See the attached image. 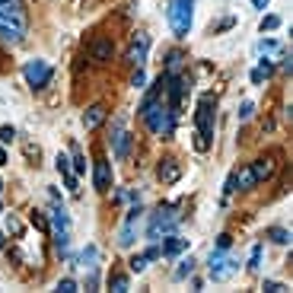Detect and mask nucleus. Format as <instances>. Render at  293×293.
<instances>
[{
  "mask_svg": "<svg viewBox=\"0 0 293 293\" xmlns=\"http://www.w3.org/2000/svg\"><path fill=\"white\" fill-rule=\"evenodd\" d=\"M26 29H29V16L19 0H0V39L7 45H19L26 39Z\"/></svg>",
  "mask_w": 293,
  "mask_h": 293,
  "instance_id": "1",
  "label": "nucleus"
},
{
  "mask_svg": "<svg viewBox=\"0 0 293 293\" xmlns=\"http://www.w3.org/2000/svg\"><path fill=\"white\" fill-rule=\"evenodd\" d=\"M194 124H198V140H194V147L204 150L214 144V127H217V102L214 96H201V102H198V112H194Z\"/></svg>",
  "mask_w": 293,
  "mask_h": 293,
  "instance_id": "2",
  "label": "nucleus"
},
{
  "mask_svg": "<svg viewBox=\"0 0 293 293\" xmlns=\"http://www.w3.org/2000/svg\"><path fill=\"white\" fill-rule=\"evenodd\" d=\"M140 118L147 121V127L156 137H172V131H175V112L169 105H162L159 99H153L150 105H140Z\"/></svg>",
  "mask_w": 293,
  "mask_h": 293,
  "instance_id": "3",
  "label": "nucleus"
},
{
  "mask_svg": "<svg viewBox=\"0 0 293 293\" xmlns=\"http://www.w3.org/2000/svg\"><path fill=\"white\" fill-rule=\"evenodd\" d=\"M182 214L175 207H159L153 217H150V226H147V239L150 242H159L162 236H169V233H175V226H179Z\"/></svg>",
  "mask_w": 293,
  "mask_h": 293,
  "instance_id": "4",
  "label": "nucleus"
},
{
  "mask_svg": "<svg viewBox=\"0 0 293 293\" xmlns=\"http://www.w3.org/2000/svg\"><path fill=\"white\" fill-rule=\"evenodd\" d=\"M191 16H194V0H172L169 4V26L175 32V39H188Z\"/></svg>",
  "mask_w": 293,
  "mask_h": 293,
  "instance_id": "5",
  "label": "nucleus"
},
{
  "mask_svg": "<svg viewBox=\"0 0 293 293\" xmlns=\"http://www.w3.org/2000/svg\"><path fill=\"white\" fill-rule=\"evenodd\" d=\"M207 271H210V280H230L233 274L239 271V262L226 258V255L217 249L214 255H210V262H207Z\"/></svg>",
  "mask_w": 293,
  "mask_h": 293,
  "instance_id": "6",
  "label": "nucleus"
},
{
  "mask_svg": "<svg viewBox=\"0 0 293 293\" xmlns=\"http://www.w3.org/2000/svg\"><path fill=\"white\" fill-rule=\"evenodd\" d=\"M22 77H26V83H29L32 89H42V86L51 83V64L35 57V61H29L26 67H22Z\"/></svg>",
  "mask_w": 293,
  "mask_h": 293,
  "instance_id": "7",
  "label": "nucleus"
},
{
  "mask_svg": "<svg viewBox=\"0 0 293 293\" xmlns=\"http://www.w3.org/2000/svg\"><path fill=\"white\" fill-rule=\"evenodd\" d=\"M147 51H150V35H147V32H137L134 42H131V48H127V57H124V61L131 64V67H144Z\"/></svg>",
  "mask_w": 293,
  "mask_h": 293,
  "instance_id": "8",
  "label": "nucleus"
},
{
  "mask_svg": "<svg viewBox=\"0 0 293 293\" xmlns=\"http://www.w3.org/2000/svg\"><path fill=\"white\" fill-rule=\"evenodd\" d=\"M112 54H115V42L109 39V35L92 39V45H89V61H92V64H109Z\"/></svg>",
  "mask_w": 293,
  "mask_h": 293,
  "instance_id": "9",
  "label": "nucleus"
},
{
  "mask_svg": "<svg viewBox=\"0 0 293 293\" xmlns=\"http://www.w3.org/2000/svg\"><path fill=\"white\" fill-rule=\"evenodd\" d=\"M156 179H159L162 185H175V182L182 179V162H179V159H172V156L159 159V166H156Z\"/></svg>",
  "mask_w": 293,
  "mask_h": 293,
  "instance_id": "10",
  "label": "nucleus"
},
{
  "mask_svg": "<svg viewBox=\"0 0 293 293\" xmlns=\"http://www.w3.org/2000/svg\"><path fill=\"white\" fill-rule=\"evenodd\" d=\"M274 169H277V156L274 153H268V156H258L252 162V175H255V182H268L274 175Z\"/></svg>",
  "mask_w": 293,
  "mask_h": 293,
  "instance_id": "11",
  "label": "nucleus"
},
{
  "mask_svg": "<svg viewBox=\"0 0 293 293\" xmlns=\"http://www.w3.org/2000/svg\"><path fill=\"white\" fill-rule=\"evenodd\" d=\"M112 140H115V159H124L127 153H131V140H134V137L121 127V121H118V131H115Z\"/></svg>",
  "mask_w": 293,
  "mask_h": 293,
  "instance_id": "12",
  "label": "nucleus"
},
{
  "mask_svg": "<svg viewBox=\"0 0 293 293\" xmlns=\"http://www.w3.org/2000/svg\"><path fill=\"white\" fill-rule=\"evenodd\" d=\"M92 182H96V188H99V191H109V185H112L109 159H96V172H92Z\"/></svg>",
  "mask_w": 293,
  "mask_h": 293,
  "instance_id": "13",
  "label": "nucleus"
},
{
  "mask_svg": "<svg viewBox=\"0 0 293 293\" xmlns=\"http://www.w3.org/2000/svg\"><path fill=\"white\" fill-rule=\"evenodd\" d=\"M102 121H105V109H102V105H89V109L83 112V127H86V131H96Z\"/></svg>",
  "mask_w": 293,
  "mask_h": 293,
  "instance_id": "14",
  "label": "nucleus"
},
{
  "mask_svg": "<svg viewBox=\"0 0 293 293\" xmlns=\"http://www.w3.org/2000/svg\"><path fill=\"white\" fill-rule=\"evenodd\" d=\"M185 249H188V239H179V236H172V233H169V239L162 242V255H166V258H175V255L185 252Z\"/></svg>",
  "mask_w": 293,
  "mask_h": 293,
  "instance_id": "15",
  "label": "nucleus"
},
{
  "mask_svg": "<svg viewBox=\"0 0 293 293\" xmlns=\"http://www.w3.org/2000/svg\"><path fill=\"white\" fill-rule=\"evenodd\" d=\"M134 239H137V220H127V223L121 226V233H118V245L121 249H131Z\"/></svg>",
  "mask_w": 293,
  "mask_h": 293,
  "instance_id": "16",
  "label": "nucleus"
},
{
  "mask_svg": "<svg viewBox=\"0 0 293 293\" xmlns=\"http://www.w3.org/2000/svg\"><path fill=\"white\" fill-rule=\"evenodd\" d=\"M80 262H83L86 271H96V268H99V249H96V245H86L83 255H80Z\"/></svg>",
  "mask_w": 293,
  "mask_h": 293,
  "instance_id": "17",
  "label": "nucleus"
},
{
  "mask_svg": "<svg viewBox=\"0 0 293 293\" xmlns=\"http://www.w3.org/2000/svg\"><path fill=\"white\" fill-rule=\"evenodd\" d=\"M51 226L54 230H70V217L64 207H51Z\"/></svg>",
  "mask_w": 293,
  "mask_h": 293,
  "instance_id": "18",
  "label": "nucleus"
},
{
  "mask_svg": "<svg viewBox=\"0 0 293 293\" xmlns=\"http://www.w3.org/2000/svg\"><path fill=\"white\" fill-rule=\"evenodd\" d=\"M236 185H239L242 191H249V188H255V185H258V182H255V175H252V166H245V169L236 175Z\"/></svg>",
  "mask_w": 293,
  "mask_h": 293,
  "instance_id": "19",
  "label": "nucleus"
},
{
  "mask_svg": "<svg viewBox=\"0 0 293 293\" xmlns=\"http://www.w3.org/2000/svg\"><path fill=\"white\" fill-rule=\"evenodd\" d=\"M258 51H262V54H284V45L274 42V39H262V42H258Z\"/></svg>",
  "mask_w": 293,
  "mask_h": 293,
  "instance_id": "20",
  "label": "nucleus"
},
{
  "mask_svg": "<svg viewBox=\"0 0 293 293\" xmlns=\"http://www.w3.org/2000/svg\"><path fill=\"white\" fill-rule=\"evenodd\" d=\"M182 61H185V57H182L179 51H172V54H169V61H166V77L182 74Z\"/></svg>",
  "mask_w": 293,
  "mask_h": 293,
  "instance_id": "21",
  "label": "nucleus"
},
{
  "mask_svg": "<svg viewBox=\"0 0 293 293\" xmlns=\"http://www.w3.org/2000/svg\"><path fill=\"white\" fill-rule=\"evenodd\" d=\"M191 271H194V258L188 255V258H182V262H179V268H175V277L185 280V277H191Z\"/></svg>",
  "mask_w": 293,
  "mask_h": 293,
  "instance_id": "22",
  "label": "nucleus"
},
{
  "mask_svg": "<svg viewBox=\"0 0 293 293\" xmlns=\"http://www.w3.org/2000/svg\"><path fill=\"white\" fill-rule=\"evenodd\" d=\"M67 245H70V236H67V230H54V249L67 255Z\"/></svg>",
  "mask_w": 293,
  "mask_h": 293,
  "instance_id": "23",
  "label": "nucleus"
},
{
  "mask_svg": "<svg viewBox=\"0 0 293 293\" xmlns=\"http://www.w3.org/2000/svg\"><path fill=\"white\" fill-rule=\"evenodd\" d=\"M57 290H61V293H77L80 284H77L74 277H61V280H57Z\"/></svg>",
  "mask_w": 293,
  "mask_h": 293,
  "instance_id": "24",
  "label": "nucleus"
},
{
  "mask_svg": "<svg viewBox=\"0 0 293 293\" xmlns=\"http://www.w3.org/2000/svg\"><path fill=\"white\" fill-rule=\"evenodd\" d=\"M144 83H147L144 67H134V74H131V86H134V89H144Z\"/></svg>",
  "mask_w": 293,
  "mask_h": 293,
  "instance_id": "25",
  "label": "nucleus"
},
{
  "mask_svg": "<svg viewBox=\"0 0 293 293\" xmlns=\"http://www.w3.org/2000/svg\"><path fill=\"white\" fill-rule=\"evenodd\" d=\"M268 236H271L277 245H287V242H290V233H287V230H280V226H274L271 233H268Z\"/></svg>",
  "mask_w": 293,
  "mask_h": 293,
  "instance_id": "26",
  "label": "nucleus"
},
{
  "mask_svg": "<svg viewBox=\"0 0 293 293\" xmlns=\"http://www.w3.org/2000/svg\"><path fill=\"white\" fill-rule=\"evenodd\" d=\"M109 287H112L115 293H124V290H127V277H124V274H115V277L109 280Z\"/></svg>",
  "mask_w": 293,
  "mask_h": 293,
  "instance_id": "27",
  "label": "nucleus"
},
{
  "mask_svg": "<svg viewBox=\"0 0 293 293\" xmlns=\"http://www.w3.org/2000/svg\"><path fill=\"white\" fill-rule=\"evenodd\" d=\"M127 268H131L134 274H140V271H144V268H147V255H134V258L127 262Z\"/></svg>",
  "mask_w": 293,
  "mask_h": 293,
  "instance_id": "28",
  "label": "nucleus"
},
{
  "mask_svg": "<svg viewBox=\"0 0 293 293\" xmlns=\"http://www.w3.org/2000/svg\"><path fill=\"white\" fill-rule=\"evenodd\" d=\"M280 26V16H265L262 19V32H274Z\"/></svg>",
  "mask_w": 293,
  "mask_h": 293,
  "instance_id": "29",
  "label": "nucleus"
},
{
  "mask_svg": "<svg viewBox=\"0 0 293 293\" xmlns=\"http://www.w3.org/2000/svg\"><path fill=\"white\" fill-rule=\"evenodd\" d=\"M255 115V102H242V109H239V121H249Z\"/></svg>",
  "mask_w": 293,
  "mask_h": 293,
  "instance_id": "30",
  "label": "nucleus"
},
{
  "mask_svg": "<svg viewBox=\"0 0 293 293\" xmlns=\"http://www.w3.org/2000/svg\"><path fill=\"white\" fill-rule=\"evenodd\" d=\"M262 290H268V293H284L287 287L280 284V280H265V284H262Z\"/></svg>",
  "mask_w": 293,
  "mask_h": 293,
  "instance_id": "31",
  "label": "nucleus"
},
{
  "mask_svg": "<svg viewBox=\"0 0 293 293\" xmlns=\"http://www.w3.org/2000/svg\"><path fill=\"white\" fill-rule=\"evenodd\" d=\"M258 262H262V242L255 245V249H252V255H249V268H252V271L258 268Z\"/></svg>",
  "mask_w": 293,
  "mask_h": 293,
  "instance_id": "32",
  "label": "nucleus"
},
{
  "mask_svg": "<svg viewBox=\"0 0 293 293\" xmlns=\"http://www.w3.org/2000/svg\"><path fill=\"white\" fill-rule=\"evenodd\" d=\"M13 137H16V131H13L10 124H4V127H0V144H10Z\"/></svg>",
  "mask_w": 293,
  "mask_h": 293,
  "instance_id": "33",
  "label": "nucleus"
},
{
  "mask_svg": "<svg viewBox=\"0 0 293 293\" xmlns=\"http://www.w3.org/2000/svg\"><path fill=\"white\" fill-rule=\"evenodd\" d=\"M74 172H77V175H83V172H86V159L80 156V153H74Z\"/></svg>",
  "mask_w": 293,
  "mask_h": 293,
  "instance_id": "34",
  "label": "nucleus"
},
{
  "mask_svg": "<svg viewBox=\"0 0 293 293\" xmlns=\"http://www.w3.org/2000/svg\"><path fill=\"white\" fill-rule=\"evenodd\" d=\"M32 226H39V230L45 233V230H48V220H45V217L39 214V210H35V214H32Z\"/></svg>",
  "mask_w": 293,
  "mask_h": 293,
  "instance_id": "35",
  "label": "nucleus"
},
{
  "mask_svg": "<svg viewBox=\"0 0 293 293\" xmlns=\"http://www.w3.org/2000/svg\"><path fill=\"white\" fill-rule=\"evenodd\" d=\"M230 245H233V236H230V233H223V236L217 239V249H220V252H226Z\"/></svg>",
  "mask_w": 293,
  "mask_h": 293,
  "instance_id": "36",
  "label": "nucleus"
},
{
  "mask_svg": "<svg viewBox=\"0 0 293 293\" xmlns=\"http://www.w3.org/2000/svg\"><path fill=\"white\" fill-rule=\"evenodd\" d=\"M64 182H67V188H70V191H77V175H70V172H64Z\"/></svg>",
  "mask_w": 293,
  "mask_h": 293,
  "instance_id": "37",
  "label": "nucleus"
},
{
  "mask_svg": "<svg viewBox=\"0 0 293 293\" xmlns=\"http://www.w3.org/2000/svg\"><path fill=\"white\" fill-rule=\"evenodd\" d=\"M54 166L61 169V172H67V156H64V153H57V159H54Z\"/></svg>",
  "mask_w": 293,
  "mask_h": 293,
  "instance_id": "38",
  "label": "nucleus"
},
{
  "mask_svg": "<svg viewBox=\"0 0 293 293\" xmlns=\"http://www.w3.org/2000/svg\"><path fill=\"white\" fill-rule=\"evenodd\" d=\"M268 4H271V0H252V7H255V10H268Z\"/></svg>",
  "mask_w": 293,
  "mask_h": 293,
  "instance_id": "39",
  "label": "nucleus"
},
{
  "mask_svg": "<svg viewBox=\"0 0 293 293\" xmlns=\"http://www.w3.org/2000/svg\"><path fill=\"white\" fill-rule=\"evenodd\" d=\"M0 166H7V150L0 147Z\"/></svg>",
  "mask_w": 293,
  "mask_h": 293,
  "instance_id": "40",
  "label": "nucleus"
},
{
  "mask_svg": "<svg viewBox=\"0 0 293 293\" xmlns=\"http://www.w3.org/2000/svg\"><path fill=\"white\" fill-rule=\"evenodd\" d=\"M0 191H4V182H0Z\"/></svg>",
  "mask_w": 293,
  "mask_h": 293,
  "instance_id": "41",
  "label": "nucleus"
}]
</instances>
